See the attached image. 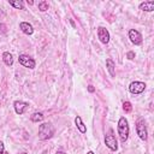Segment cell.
<instances>
[{
	"label": "cell",
	"instance_id": "cell-23",
	"mask_svg": "<svg viewBox=\"0 0 154 154\" xmlns=\"http://www.w3.org/2000/svg\"><path fill=\"white\" fill-rule=\"evenodd\" d=\"M26 2H28V5H32V4H34V2H32V1H31V0H28V1H26Z\"/></svg>",
	"mask_w": 154,
	"mask_h": 154
},
{
	"label": "cell",
	"instance_id": "cell-12",
	"mask_svg": "<svg viewBox=\"0 0 154 154\" xmlns=\"http://www.w3.org/2000/svg\"><path fill=\"white\" fill-rule=\"evenodd\" d=\"M106 67H107V71L111 75V77H116V65L111 58L106 59Z\"/></svg>",
	"mask_w": 154,
	"mask_h": 154
},
{
	"label": "cell",
	"instance_id": "cell-3",
	"mask_svg": "<svg viewBox=\"0 0 154 154\" xmlns=\"http://www.w3.org/2000/svg\"><path fill=\"white\" fill-rule=\"evenodd\" d=\"M105 144L112 152H116L118 149V142H117L116 136L113 135V130L112 129H109L108 130V134L105 136Z\"/></svg>",
	"mask_w": 154,
	"mask_h": 154
},
{
	"label": "cell",
	"instance_id": "cell-21",
	"mask_svg": "<svg viewBox=\"0 0 154 154\" xmlns=\"http://www.w3.org/2000/svg\"><path fill=\"white\" fill-rule=\"evenodd\" d=\"M94 90H95V89H94L93 85H88V91H89V93H94Z\"/></svg>",
	"mask_w": 154,
	"mask_h": 154
},
{
	"label": "cell",
	"instance_id": "cell-9",
	"mask_svg": "<svg viewBox=\"0 0 154 154\" xmlns=\"http://www.w3.org/2000/svg\"><path fill=\"white\" fill-rule=\"evenodd\" d=\"M28 106H29V103L25 102V101H22V100H16V101L13 102L14 112H16L17 114H19V116H22V114L25 112V109L28 108Z\"/></svg>",
	"mask_w": 154,
	"mask_h": 154
},
{
	"label": "cell",
	"instance_id": "cell-13",
	"mask_svg": "<svg viewBox=\"0 0 154 154\" xmlns=\"http://www.w3.org/2000/svg\"><path fill=\"white\" fill-rule=\"evenodd\" d=\"M2 61L6 66H12L13 65V57L10 52H4L2 53Z\"/></svg>",
	"mask_w": 154,
	"mask_h": 154
},
{
	"label": "cell",
	"instance_id": "cell-14",
	"mask_svg": "<svg viewBox=\"0 0 154 154\" xmlns=\"http://www.w3.org/2000/svg\"><path fill=\"white\" fill-rule=\"evenodd\" d=\"M75 124H76L77 129L79 130V132H82V134H85V132H87V126L84 125V123L82 122V118H81L79 116H77V117L75 118Z\"/></svg>",
	"mask_w": 154,
	"mask_h": 154
},
{
	"label": "cell",
	"instance_id": "cell-25",
	"mask_svg": "<svg viewBox=\"0 0 154 154\" xmlns=\"http://www.w3.org/2000/svg\"><path fill=\"white\" fill-rule=\"evenodd\" d=\"M4 154H10V153H7V152H5V153H4Z\"/></svg>",
	"mask_w": 154,
	"mask_h": 154
},
{
	"label": "cell",
	"instance_id": "cell-20",
	"mask_svg": "<svg viewBox=\"0 0 154 154\" xmlns=\"http://www.w3.org/2000/svg\"><path fill=\"white\" fill-rule=\"evenodd\" d=\"M5 153V146H4V143L0 141V154H4Z\"/></svg>",
	"mask_w": 154,
	"mask_h": 154
},
{
	"label": "cell",
	"instance_id": "cell-11",
	"mask_svg": "<svg viewBox=\"0 0 154 154\" xmlns=\"http://www.w3.org/2000/svg\"><path fill=\"white\" fill-rule=\"evenodd\" d=\"M140 10L142 11H146V12H153L154 11V1L150 0V1H143L138 5Z\"/></svg>",
	"mask_w": 154,
	"mask_h": 154
},
{
	"label": "cell",
	"instance_id": "cell-17",
	"mask_svg": "<svg viewBox=\"0 0 154 154\" xmlns=\"http://www.w3.org/2000/svg\"><path fill=\"white\" fill-rule=\"evenodd\" d=\"M37 7H38V10H40L41 12H46V11L48 10L49 5H48V2H47V1L42 0V1H40V2L37 4Z\"/></svg>",
	"mask_w": 154,
	"mask_h": 154
},
{
	"label": "cell",
	"instance_id": "cell-19",
	"mask_svg": "<svg viewBox=\"0 0 154 154\" xmlns=\"http://www.w3.org/2000/svg\"><path fill=\"white\" fill-rule=\"evenodd\" d=\"M126 58H128L129 60H132V59L135 58V53H134L132 51H129V52L126 53Z\"/></svg>",
	"mask_w": 154,
	"mask_h": 154
},
{
	"label": "cell",
	"instance_id": "cell-22",
	"mask_svg": "<svg viewBox=\"0 0 154 154\" xmlns=\"http://www.w3.org/2000/svg\"><path fill=\"white\" fill-rule=\"evenodd\" d=\"M55 154H66V153H65V152H63V150H58Z\"/></svg>",
	"mask_w": 154,
	"mask_h": 154
},
{
	"label": "cell",
	"instance_id": "cell-2",
	"mask_svg": "<svg viewBox=\"0 0 154 154\" xmlns=\"http://www.w3.org/2000/svg\"><path fill=\"white\" fill-rule=\"evenodd\" d=\"M54 135V128L51 123H43L38 126V140L46 141Z\"/></svg>",
	"mask_w": 154,
	"mask_h": 154
},
{
	"label": "cell",
	"instance_id": "cell-16",
	"mask_svg": "<svg viewBox=\"0 0 154 154\" xmlns=\"http://www.w3.org/2000/svg\"><path fill=\"white\" fill-rule=\"evenodd\" d=\"M8 4L17 10H24V4L22 0H8Z\"/></svg>",
	"mask_w": 154,
	"mask_h": 154
},
{
	"label": "cell",
	"instance_id": "cell-15",
	"mask_svg": "<svg viewBox=\"0 0 154 154\" xmlns=\"http://www.w3.org/2000/svg\"><path fill=\"white\" fill-rule=\"evenodd\" d=\"M43 118H45V116H43V113H42V112H34V113L30 116V120H31L32 123L42 122V120H43Z\"/></svg>",
	"mask_w": 154,
	"mask_h": 154
},
{
	"label": "cell",
	"instance_id": "cell-10",
	"mask_svg": "<svg viewBox=\"0 0 154 154\" xmlns=\"http://www.w3.org/2000/svg\"><path fill=\"white\" fill-rule=\"evenodd\" d=\"M19 29L25 35H31L34 32V28H32V25L29 22H20L19 23Z\"/></svg>",
	"mask_w": 154,
	"mask_h": 154
},
{
	"label": "cell",
	"instance_id": "cell-5",
	"mask_svg": "<svg viewBox=\"0 0 154 154\" xmlns=\"http://www.w3.org/2000/svg\"><path fill=\"white\" fill-rule=\"evenodd\" d=\"M136 132H137L138 137L142 141H147L148 140V131H147V126H146V123H144L143 119H140L136 123Z\"/></svg>",
	"mask_w": 154,
	"mask_h": 154
},
{
	"label": "cell",
	"instance_id": "cell-7",
	"mask_svg": "<svg viewBox=\"0 0 154 154\" xmlns=\"http://www.w3.org/2000/svg\"><path fill=\"white\" fill-rule=\"evenodd\" d=\"M129 38H130L131 43H134L135 46H138V45L142 43V35L136 29H130L129 30Z\"/></svg>",
	"mask_w": 154,
	"mask_h": 154
},
{
	"label": "cell",
	"instance_id": "cell-6",
	"mask_svg": "<svg viewBox=\"0 0 154 154\" xmlns=\"http://www.w3.org/2000/svg\"><path fill=\"white\" fill-rule=\"evenodd\" d=\"M144 89H146V83L144 82L135 81V82H131L129 84V91L131 94H135V95H138V94L143 93Z\"/></svg>",
	"mask_w": 154,
	"mask_h": 154
},
{
	"label": "cell",
	"instance_id": "cell-4",
	"mask_svg": "<svg viewBox=\"0 0 154 154\" xmlns=\"http://www.w3.org/2000/svg\"><path fill=\"white\" fill-rule=\"evenodd\" d=\"M18 61H19V64H20L22 66L28 67V69H30V70H32V69L36 67V61L34 60V58H31V57H29V55H26V54H19Z\"/></svg>",
	"mask_w": 154,
	"mask_h": 154
},
{
	"label": "cell",
	"instance_id": "cell-26",
	"mask_svg": "<svg viewBox=\"0 0 154 154\" xmlns=\"http://www.w3.org/2000/svg\"><path fill=\"white\" fill-rule=\"evenodd\" d=\"M23 154H26V153H23Z\"/></svg>",
	"mask_w": 154,
	"mask_h": 154
},
{
	"label": "cell",
	"instance_id": "cell-24",
	"mask_svg": "<svg viewBox=\"0 0 154 154\" xmlns=\"http://www.w3.org/2000/svg\"><path fill=\"white\" fill-rule=\"evenodd\" d=\"M87 154H94V152H93V150H89V152H88Z\"/></svg>",
	"mask_w": 154,
	"mask_h": 154
},
{
	"label": "cell",
	"instance_id": "cell-8",
	"mask_svg": "<svg viewBox=\"0 0 154 154\" xmlns=\"http://www.w3.org/2000/svg\"><path fill=\"white\" fill-rule=\"evenodd\" d=\"M97 37H99L101 43L107 45L109 42V32H108V30L106 28H103V26H99L97 28Z\"/></svg>",
	"mask_w": 154,
	"mask_h": 154
},
{
	"label": "cell",
	"instance_id": "cell-18",
	"mask_svg": "<svg viewBox=\"0 0 154 154\" xmlns=\"http://www.w3.org/2000/svg\"><path fill=\"white\" fill-rule=\"evenodd\" d=\"M123 109L125 111V113H130V112L132 111L131 102H129V101H124V102H123Z\"/></svg>",
	"mask_w": 154,
	"mask_h": 154
},
{
	"label": "cell",
	"instance_id": "cell-1",
	"mask_svg": "<svg viewBox=\"0 0 154 154\" xmlns=\"http://www.w3.org/2000/svg\"><path fill=\"white\" fill-rule=\"evenodd\" d=\"M117 131H118V135L120 137V141L125 142L128 140V137H129V134H130L129 123H128V119L125 117H120L119 118L118 124H117Z\"/></svg>",
	"mask_w": 154,
	"mask_h": 154
}]
</instances>
